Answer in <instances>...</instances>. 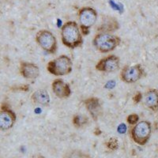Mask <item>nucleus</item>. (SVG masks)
I'll return each instance as SVG.
<instances>
[{"label": "nucleus", "mask_w": 158, "mask_h": 158, "mask_svg": "<svg viewBox=\"0 0 158 158\" xmlns=\"http://www.w3.org/2000/svg\"><path fill=\"white\" fill-rule=\"evenodd\" d=\"M61 40L63 44L70 49L81 47L83 44V36L77 22L70 21L62 26Z\"/></svg>", "instance_id": "obj_1"}, {"label": "nucleus", "mask_w": 158, "mask_h": 158, "mask_svg": "<svg viewBox=\"0 0 158 158\" xmlns=\"http://www.w3.org/2000/svg\"><path fill=\"white\" fill-rule=\"evenodd\" d=\"M107 146H108V147L110 149H112V150L116 149L118 146V140L115 138H110L109 140H108V143H107Z\"/></svg>", "instance_id": "obj_18"}, {"label": "nucleus", "mask_w": 158, "mask_h": 158, "mask_svg": "<svg viewBox=\"0 0 158 158\" xmlns=\"http://www.w3.org/2000/svg\"><path fill=\"white\" fill-rule=\"evenodd\" d=\"M52 91L59 99H67L71 95V89L70 85L65 82L62 79H56L52 81Z\"/></svg>", "instance_id": "obj_12"}, {"label": "nucleus", "mask_w": 158, "mask_h": 158, "mask_svg": "<svg viewBox=\"0 0 158 158\" xmlns=\"http://www.w3.org/2000/svg\"><path fill=\"white\" fill-rule=\"evenodd\" d=\"M35 39L40 47L49 54H55L57 51V40L50 31L46 29L40 30L36 33Z\"/></svg>", "instance_id": "obj_4"}, {"label": "nucleus", "mask_w": 158, "mask_h": 158, "mask_svg": "<svg viewBox=\"0 0 158 158\" xmlns=\"http://www.w3.org/2000/svg\"><path fill=\"white\" fill-rule=\"evenodd\" d=\"M144 103L149 109L154 112L158 111V90L155 89H149L144 96Z\"/></svg>", "instance_id": "obj_14"}, {"label": "nucleus", "mask_w": 158, "mask_h": 158, "mask_svg": "<svg viewBox=\"0 0 158 158\" xmlns=\"http://www.w3.org/2000/svg\"><path fill=\"white\" fill-rule=\"evenodd\" d=\"M17 120V115L15 111L7 107L2 106L0 111V130L8 131L14 127Z\"/></svg>", "instance_id": "obj_9"}, {"label": "nucleus", "mask_w": 158, "mask_h": 158, "mask_svg": "<svg viewBox=\"0 0 158 158\" xmlns=\"http://www.w3.org/2000/svg\"><path fill=\"white\" fill-rule=\"evenodd\" d=\"M152 127L149 121H140L137 123L131 131L132 139L138 145L143 146L150 138Z\"/></svg>", "instance_id": "obj_5"}, {"label": "nucleus", "mask_w": 158, "mask_h": 158, "mask_svg": "<svg viewBox=\"0 0 158 158\" xmlns=\"http://www.w3.org/2000/svg\"><path fill=\"white\" fill-rule=\"evenodd\" d=\"M84 103L85 106L92 118H94V121H97V119L102 115L103 111L102 105L99 98L95 97H89L86 100H85Z\"/></svg>", "instance_id": "obj_10"}, {"label": "nucleus", "mask_w": 158, "mask_h": 158, "mask_svg": "<svg viewBox=\"0 0 158 158\" xmlns=\"http://www.w3.org/2000/svg\"><path fill=\"white\" fill-rule=\"evenodd\" d=\"M127 122L131 125H135L137 123L139 122V116L135 113L131 114L127 118Z\"/></svg>", "instance_id": "obj_17"}, {"label": "nucleus", "mask_w": 158, "mask_h": 158, "mask_svg": "<svg viewBox=\"0 0 158 158\" xmlns=\"http://www.w3.org/2000/svg\"><path fill=\"white\" fill-rule=\"evenodd\" d=\"M120 67V59L115 55H109L100 59L96 64V70L104 73H112Z\"/></svg>", "instance_id": "obj_8"}, {"label": "nucleus", "mask_w": 158, "mask_h": 158, "mask_svg": "<svg viewBox=\"0 0 158 158\" xmlns=\"http://www.w3.org/2000/svg\"><path fill=\"white\" fill-rule=\"evenodd\" d=\"M145 75V70L141 64L126 66L122 69L120 78L123 81L127 84L135 83L139 81Z\"/></svg>", "instance_id": "obj_7"}, {"label": "nucleus", "mask_w": 158, "mask_h": 158, "mask_svg": "<svg viewBox=\"0 0 158 158\" xmlns=\"http://www.w3.org/2000/svg\"><path fill=\"white\" fill-rule=\"evenodd\" d=\"M78 19L81 34L87 36L89 33L90 28L97 22V13L91 7H84L79 10Z\"/></svg>", "instance_id": "obj_6"}, {"label": "nucleus", "mask_w": 158, "mask_h": 158, "mask_svg": "<svg viewBox=\"0 0 158 158\" xmlns=\"http://www.w3.org/2000/svg\"><path fill=\"white\" fill-rule=\"evenodd\" d=\"M72 122L74 126L76 128H81L86 125L89 122V119L86 116L82 115H75L73 116V119H72Z\"/></svg>", "instance_id": "obj_16"}, {"label": "nucleus", "mask_w": 158, "mask_h": 158, "mask_svg": "<svg viewBox=\"0 0 158 158\" xmlns=\"http://www.w3.org/2000/svg\"><path fill=\"white\" fill-rule=\"evenodd\" d=\"M73 70V62L69 56H60L47 64L48 73L55 76H65L70 74Z\"/></svg>", "instance_id": "obj_3"}, {"label": "nucleus", "mask_w": 158, "mask_h": 158, "mask_svg": "<svg viewBox=\"0 0 158 158\" xmlns=\"http://www.w3.org/2000/svg\"><path fill=\"white\" fill-rule=\"evenodd\" d=\"M20 74L28 80L36 79L40 76V68L35 63L29 62H21L19 68Z\"/></svg>", "instance_id": "obj_11"}, {"label": "nucleus", "mask_w": 158, "mask_h": 158, "mask_svg": "<svg viewBox=\"0 0 158 158\" xmlns=\"http://www.w3.org/2000/svg\"><path fill=\"white\" fill-rule=\"evenodd\" d=\"M142 94H141L140 92H138V93H137V94L133 97V101L135 103V104H138V103L142 101Z\"/></svg>", "instance_id": "obj_19"}, {"label": "nucleus", "mask_w": 158, "mask_h": 158, "mask_svg": "<svg viewBox=\"0 0 158 158\" xmlns=\"http://www.w3.org/2000/svg\"><path fill=\"white\" fill-rule=\"evenodd\" d=\"M121 44L119 36L109 32H99L93 40V44L101 53H108L115 50Z\"/></svg>", "instance_id": "obj_2"}, {"label": "nucleus", "mask_w": 158, "mask_h": 158, "mask_svg": "<svg viewBox=\"0 0 158 158\" xmlns=\"http://www.w3.org/2000/svg\"><path fill=\"white\" fill-rule=\"evenodd\" d=\"M118 29V23L117 22V21H115V19H112V18H110L109 21L104 22L102 25L98 28L97 30L99 31V32H109L111 33L113 32L114 31Z\"/></svg>", "instance_id": "obj_15"}, {"label": "nucleus", "mask_w": 158, "mask_h": 158, "mask_svg": "<svg viewBox=\"0 0 158 158\" xmlns=\"http://www.w3.org/2000/svg\"><path fill=\"white\" fill-rule=\"evenodd\" d=\"M31 100L34 104L40 106H48L51 101L48 92L44 89H40L33 92L31 95Z\"/></svg>", "instance_id": "obj_13"}, {"label": "nucleus", "mask_w": 158, "mask_h": 158, "mask_svg": "<svg viewBox=\"0 0 158 158\" xmlns=\"http://www.w3.org/2000/svg\"><path fill=\"white\" fill-rule=\"evenodd\" d=\"M118 131L120 132V133H124L125 131H126V127L124 124H121L119 127H118Z\"/></svg>", "instance_id": "obj_20"}]
</instances>
